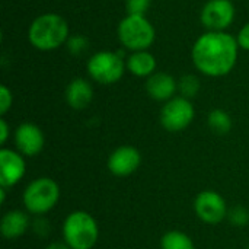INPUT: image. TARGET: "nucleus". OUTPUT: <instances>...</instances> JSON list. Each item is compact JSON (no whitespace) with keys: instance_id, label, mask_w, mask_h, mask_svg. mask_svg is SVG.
<instances>
[{"instance_id":"nucleus-1","label":"nucleus","mask_w":249,"mask_h":249,"mask_svg":"<svg viewBox=\"0 0 249 249\" xmlns=\"http://www.w3.org/2000/svg\"><path fill=\"white\" fill-rule=\"evenodd\" d=\"M238 53L239 44L233 35L225 31H209L194 42L191 57L200 73L220 77L233 70Z\"/></svg>"},{"instance_id":"nucleus-2","label":"nucleus","mask_w":249,"mask_h":249,"mask_svg":"<svg viewBox=\"0 0 249 249\" xmlns=\"http://www.w3.org/2000/svg\"><path fill=\"white\" fill-rule=\"evenodd\" d=\"M70 29L67 20L57 13H44L35 18L28 29L31 45L39 51H53L67 42Z\"/></svg>"},{"instance_id":"nucleus-3","label":"nucleus","mask_w":249,"mask_h":249,"mask_svg":"<svg viewBox=\"0 0 249 249\" xmlns=\"http://www.w3.org/2000/svg\"><path fill=\"white\" fill-rule=\"evenodd\" d=\"M63 238L71 249H92L99 238L98 223L86 212H73L63 223Z\"/></svg>"},{"instance_id":"nucleus-4","label":"nucleus","mask_w":249,"mask_h":249,"mask_svg":"<svg viewBox=\"0 0 249 249\" xmlns=\"http://www.w3.org/2000/svg\"><path fill=\"white\" fill-rule=\"evenodd\" d=\"M118 39L125 50L146 51L156 38V31L146 15H127L118 25Z\"/></svg>"},{"instance_id":"nucleus-5","label":"nucleus","mask_w":249,"mask_h":249,"mask_svg":"<svg viewBox=\"0 0 249 249\" xmlns=\"http://www.w3.org/2000/svg\"><path fill=\"white\" fill-rule=\"evenodd\" d=\"M88 73L92 80L101 85L117 83L127 69L124 53L120 51H98L88 60Z\"/></svg>"},{"instance_id":"nucleus-6","label":"nucleus","mask_w":249,"mask_h":249,"mask_svg":"<svg viewBox=\"0 0 249 249\" xmlns=\"http://www.w3.org/2000/svg\"><path fill=\"white\" fill-rule=\"evenodd\" d=\"M60 198V187L51 178H38L32 181L23 191V206L35 216L48 213Z\"/></svg>"},{"instance_id":"nucleus-7","label":"nucleus","mask_w":249,"mask_h":249,"mask_svg":"<svg viewBox=\"0 0 249 249\" xmlns=\"http://www.w3.org/2000/svg\"><path fill=\"white\" fill-rule=\"evenodd\" d=\"M194 107L190 99L184 96H174L165 102L160 111V124L171 133L185 130L194 120Z\"/></svg>"},{"instance_id":"nucleus-8","label":"nucleus","mask_w":249,"mask_h":249,"mask_svg":"<svg viewBox=\"0 0 249 249\" xmlns=\"http://www.w3.org/2000/svg\"><path fill=\"white\" fill-rule=\"evenodd\" d=\"M194 212L200 220L209 225H217L228 216L225 198L212 190L201 191L194 200Z\"/></svg>"},{"instance_id":"nucleus-9","label":"nucleus","mask_w":249,"mask_h":249,"mask_svg":"<svg viewBox=\"0 0 249 249\" xmlns=\"http://www.w3.org/2000/svg\"><path fill=\"white\" fill-rule=\"evenodd\" d=\"M235 6L231 0H209L201 10V22L209 31H225L235 19Z\"/></svg>"},{"instance_id":"nucleus-10","label":"nucleus","mask_w":249,"mask_h":249,"mask_svg":"<svg viewBox=\"0 0 249 249\" xmlns=\"http://www.w3.org/2000/svg\"><path fill=\"white\" fill-rule=\"evenodd\" d=\"M142 163L140 152L133 146H120L108 158V169L115 177H128Z\"/></svg>"},{"instance_id":"nucleus-11","label":"nucleus","mask_w":249,"mask_h":249,"mask_svg":"<svg viewBox=\"0 0 249 249\" xmlns=\"http://www.w3.org/2000/svg\"><path fill=\"white\" fill-rule=\"evenodd\" d=\"M25 175V160L20 153L12 149L0 150V187L16 185Z\"/></svg>"},{"instance_id":"nucleus-12","label":"nucleus","mask_w":249,"mask_h":249,"mask_svg":"<svg viewBox=\"0 0 249 249\" xmlns=\"http://www.w3.org/2000/svg\"><path fill=\"white\" fill-rule=\"evenodd\" d=\"M45 139L41 128L32 123L20 124L15 131V144L20 155L35 156L44 147Z\"/></svg>"},{"instance_id":"nucleus-13","label":"nucleus","mask_w":249,"mask_h":249,"mask_svg":"<svg viewBox=\"0 0 249 249\" xmlns=\"http://www.w3.org/2000/svg\"><path fill=\"white\" fill-rule=\"evenodd\" d=\"M177 90H178V82L169 73L156 71L146 80V92L155 101L168 102L175 96Z\"/></svg>"},{"instance_id":"nucleus-14","label":"nucleus","mask_w":249,"mask_h":249,"mask_svg":"<svg viewBox=\"0 0 249 249\" xmlns=\"http://www.w3.org/2000/svg\"><path fill=\"white\" fill-rule=\"evenodd\" d=\"M93 99V88L89 80L77 77L66 88V102L73 109H85Z\"/></svg>"},{"instance_id":"nucleus-15","label":"nucleus","mask_w":249,"mask_h":249,"mask_svg":"<svg viewBox=\"0 0 249 249\" xmlns=\"http://www.w3.org/2000/svg\"><path fill=\"white\" fill-rule=\"evenodd\" d=\"M29 225L31 223L26 213L20 210H12L1 217L0 231L6 239H18L28 231Z\"/></svg>"},{"instance_id":"nucleus-16","label":"nucleus","mask_w":249,"mask_h":249,"mask_svg":"<svg viewBox=\"0 0 249 249\" xmlns=\"http://www.w3.org/2000/svg\"><path fill=\"white\" fill-rule=\"evenodd\" d=\"M127 69L131 74L137 77H150L153 73H156V58L152 53L146 51H134L128 55L125 60Z\"/></svg>"},{"instance_id":"nucleus-17","label":"nucleus","mask_w":249,"mask_h":249,"mask_svg":"<svg viewBox=\"0 0 249 249\" xmlns=\"http://www.w3.org/2000/svg\"><path fill=\"white\" fill-rule=\"evenodd\" d=\"M162 249H194L191 238L179 231H171L165 233L160 239Z\"/></svg>"},{"instance_id":"nucleus-18","label":"nucleus","mask_w":249,"mask_h":249,"mask_svg":"<svg viewBox=\"0 0 249 249\" xmlns=\"http://www.w3.org/2000/svg\"><path fill=\"white\" fill-rule=\"evenodd\" d=\"M207 121H209V127L216 134H228L232 128V118L223 109H213L209 114Z\"/></svg>"},{"instance_id":"nucleus-19","label":"nucleus","mask_w":249,"mask_h":249,"mask_svg":"<svg viewBox=\"0 0 249 249\" xmlns=\"http://www.w3.org/2000/svg\"><path fill=\"white\" fill-rule=\"evenodd\" d=\"M178 90L181 92V96L191 99L194 98L200 90V80L194 74H185L178 82Z\"/></svg>"},{"instance_id":"nucleus-20","label":"nucleus","mask_w":249,"mask_h":249,"mask_svg":"<svg viewBox=\"0 0 249 249\" xmlns=\"http://www.w3.org/2000/svg\"><path fill=\"white\" fill-rule=\"evenodd\" d=\"M66 45H67V50H69L70 54L79 57V55H82V54H85L88 51L89 41H88V38L85 35H70Z\"/></svg>"},{"instance_id":"nucleus-21","label":"nucleus","mask_w":249,"mask_h":249,"mask_svg":"<svg viewBox=\"0 0 249 249\" xmlns=\"http://www.w3.org/2000/svg\"><path fill=\"white\" fill-rule=\"evenodd\" d=\"M152 0H125L127 15H146Z\"/></svg>"},{"instance_id":"nucleus-22","label":"nucleus","mask_w":249,"mask_h":249,"mask_svg":"<svg viewBox=\"0 0 249 249\" xmlns=\"http://www.w3.org/2000/svg\"><path fill=\"white\" fill-rule=\"evenodd\" d=\"M228 216H229L231 223H233L235 226H245L249 222V212L247 209H244V207L232 209L228 213Z\"/></svg>"},{"instance_id":"nucleus-23","label":"nucleus","mask_w":249,"mask_h":249,"mask_svg":"<svg viewBox=\"0 0 249 249\" xmlns=\"http://www.w3.org/2000/svg\"><path fill=\"white\" fill-rule=\"evenodd\" d=\"M12 102H13V95L10 92V89L7 86H0V114L4 115L10 107H12Z\"/></svg>"},{"instance_id":"nucleus-24","label":"nucleus","mask_w":249,"mask_h":249,"mask_svg":"<svg viewBox=\"0 0 249 249\" xmlns=\"http://www.w3.org/2000/svg\"><path fill=\"white\" fill-rule=\"evenodd\" d=\"M236 41L239 44V48H244V50L249 51V22L247 25H244L241 28V31L238 32Z\"/></svg>"},{"instance_id":"nucleus-25","label":"nucleus","mask_w":249,"mask_h":249,"mask_svg":"<svg viewBox=\"0 0 249 249\" xmlns=\"http://www.w3.org/2000/svg\"><path fill=\"white\" fill-rule=\"evenodd\" d=\"M41 229H44L47 233L50 232V225H48V222L47 220H44V219H36L35 222H34V231H35V233H38L39 236H41Z\"/></svg>"},{"instance_id":"nucleus-26","label":"nucleus","mask_w":249,"mask_h":249,"mask_svg":"<svg viewBox=\"0 0 249 249\" xmlns=\"http://www.w3.org/2000/svg\"><path fill=\"white\" fill-rule=\"evenodd\" d=\"M7 137H9V125L6 123V120L1 118L0 120V143L4 144L6 140H7Z\"/></svg>"},{"instance_id":"nucleus-27","label":"nucleus","mask_w":249,"mask_h":249,"mask_svg":"<svg viewBox=\"0 0 249 249\" xmlns=\"http://www.w3.org/2000/svg\"><path fill=\"white\" fill-rule=\"evenodd\" d=\"M47 249H71L67 244H61V242H54L51 245H48Z\"/></svg>"},{"instance_id":"nucleus-28","label":"nucleus","mask_w":249,"mask_h":249,"mask_svg":"<svg viewBox=\"0 0 249 249\" xmlns=\"http://www.w3.org/2000/svg\"><path fill=\"white\" fill-rule=\"evenodd\" d=\"M4 200H6V188H1V190H0V203L3 204Z\"/></svg>"},{"instance_id":"nucleus-29","label":"nucleus","mask_w":249,"mask_h":249,"mask_svg":"<svg viewBox=\"0 0 249 249\" xmlns=\"http://www.w3.org/2000/svg\"><path fill=\"white\" fill-rule=\"evenodd\" d=\"M248 249H249V247H248Z\"/></svg>"}]
</instances>
